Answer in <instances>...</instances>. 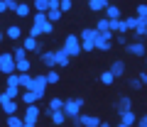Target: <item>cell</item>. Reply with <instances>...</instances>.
<instances>
[{
    "label": "cell",
    "mask_w": 147,
    "mask_h": 127,
    "mask_svg": "<svg viewBox=\"0 0 147 127\" xmlns=\"http://www.w3.org/2000/svg\"><path fill=\"white\" fill-rule=\"evenodd\" d=\"M125 25H127V29H132V32H135V27L140 25V17H127V20H125Z\"/></svg>",
    "instance_id": "obj_33"
},
{
    "label": "cell",
    "mask_w": 147,
    "mask_h": 127,
    "mask_svg": "<svg viewBox=\"0 0 147 127\" xmlns=\"http://www.w3.org/2000/svg\"><path fill=\"white\" fill-rule=\"evenodd\" d=\"M39 59H42V64H44V66H49V69L57 66V56H54V51H42V54H39Z\"/></svg>",
    "instance_id": "obj_10"
},
{
    "label": "cell",
    "mask_w": 147,
    "mask_h": 127,
    "mask_svg": "<svg viewBox=\"0 0 147 127\" xmlns=\"http://www.w3.org/2000/svg\"><path fill=\"white\" fill-rule=\"evenodd\" d=\"M49 7H52L49 0H34V10L37 12H49Z\"/></svg>",
    "instance_id": "obj_19"
},
{
    "label": "cell",
    "mask_w": 147,
    "mask_h": 127,
    "mask_svg": "<svg viewBox=\"0 0 147 127\" xmlns=\"http://www.w3.org/2000/svg\"><path fill=\"white\" fill-rule=\"evenodd\" d=\"M47 17H49V22H59L61 20V10H49Z\"/></svg>",
    "instance_id": "obj_31"
},
{
    "label": "cell",
    "mask_w": 147,
    "mask_h": 127,
    "mask_svg": "<svg viewBox=\"0 0 147 127\" xmlns=\"http://www.w3.org/2000/svg\"><path fill=\"white\" fill-rule=\"evenodd\" d=\"M115 110H118V115H125V112H130V110H132V100L127 98V95H123L120 100H118Z\"/></svg>",
    "instance_id": "obj_8"
},
{
    "label": "cell",
    "mask_w": 147,
    "mask_h": 127,
    "mask_svg": "<svg viewBox=\"0 0 147 127\" xmlns=\"http://www.w3.org/2000/svg\"><path fill=\"white\" fill-rule=\"evenodd\" d=\"M17 74H30V59L17 61Z\"/></svg>",
    "instance_id": "obj_25"
},
{
    "label": "cell",
    "mask_w": 147,
    "mask_h": 127,
    "mask_svg": "<svg viewBox=\"0 0 147 127\" xmlns=\"http://www.w3.org/2000/svg\"><path fill=\"white\" fill-rule=\"evenodd\" d=\"M118 127H130V125H125V122H120V125H118Z\"/></svg>",
    "instance_id": "obj_43"
},
{
    "label": "cell",
    "mask_w": 147,
    "mask_h": 127,
    "mask_svg": "<svg viewBox=\"0 0 147 127\" xmlns=\"http://www.w3.org/2000/svg\"><path fill=\"white\" fill-rule=\"evenodd\" d=\"M64 103H66V100H61V98H52V100H49L47 115H49V112H54V110H64Z\"/></svg>",
    "instance_id": "obj_14"
},
{
    "label": "cell",
    "mask_w": 147,
    "mask_h": 127,
    "mask_svg": "<svg viewBox=\"0 0 147 127\" xmlns=\"http://www.w3.org/2000/svg\"><path fill=\"white\" fill-rule=\"evenodd\" d=\"M100 127H110V125H108V122H100Z\"/></svg>",
    "instance_id": "obj_42"
},
{
    "label": "cell",
    "mask_w": 147,
    "mask_h": 127,
    "mask_svg": "<svg viewBox=\"0 0 147 127\" xmlns=\"http://www.w3.org/2000/svg\"><path fill=\"white\" fill-rule=\"evenodd\" d=\"M0 105H3V110H5L7 115H15V110H17V103L12 100L7 93H0Z\"/></svg>",
    "instance_id": "obj_5"
},
{
    "label": "cell",
    "mask_w": 147,
    "mask_h": 127,
    "mask_svg": "<svg viewBox=\"0 0 147 127\" xmlns=\"http://www.w3.org/2000/svg\"><path fill=\"white\" fill-rule=\"evenodd\" d=\"M5 93L7 95H10V98H12V100H15V98H20V86H7V90H5Z\"/></svg>",
    "instance_id": "obj_27"
},
{
    "label": "cell",
    "mask_w": 147,
    "mask_h": 127,
    "mask_svg": "<svg viewBox=\"0 0 147 127\" xmlns=\"http://www.w3.org/2000/svg\"><path fill=\"white\" fill-rule=\"evenodd\" d=\"M47 81H49V83H59V74H57L54 69H49V74H47Z\"/></svg>",
    "instance_id": "obj_35"
},
{
    "label": "cell",
    "mask_w": 147,
    "mask_h": 127,
    "mask_svg": "<svg viewBox=\"0 0 147 127\" xmlns=\"http://www.w3.org/2000/svg\"><path fill=\"white\" fill-rule=\"evenodd\" d=\"M7 127H25V120H20L17 115H7Z\"/></svg>",
    "instance_id": "obj_23"
},
{
    "label": "cell",
    "mask_w": 147,
    "mask_h": 127,
    "mask_svg": "<svg viewBox=\"0 0 147 127\" xmlns=\"http://www.w3.org/2000/svg\"><path fill=\"white\" fill-rule=\"evenodd\" d=\"M88 5H91V10H93V12H98V10H105L110 3H108V0H88Z\"/></svg>",
    "instance_id": "obj_15"
},
{
    "label": "cell",
    "mask_w": 147,
    "mask_h": 127,
    "mask_svg": "<svg viewBox=\"0 0 147 127\" xmlns=\"http://www.w3.org/2000/svg\"><path fill=\"white\" fill-rule=\"evenodd\" d=\"M137 17L142 22H147V5H137Z\"/></svg>",
    "instance_id": "obj_34"
},
{
    "label": "cell",
    "mask_w": 147,
    "mask_h": 127,
    "mask_svg": "<svg viewBox=\"0 0 147 127\" xmlns=\"http://www.w3.org/2000/svg\"><path fill=\"white\" fill-rule=\"evenodd\" d=\"M47 22H49L47 12H34V25H47Z\"/></svg>",
    "instance_id": "obj_26"
},
{
    "label": "cell",
    "mask_w": 147,
    "mask_h": 127,
    "mask_svg": "<svg viewBox=\"0 0 147 127\" xmlns=\"http://www.w3.org/2000/svg\"><path fill=\"white\" fill-rule=\"evenodd\" d=\"M105 12H108V20H120V7L118 5H108Z\"/></svg>",
    "instance_id": "obj_20"
},
{
    "label": "cell",
    "mask_w": 147,
    "mask_h": 127,
    "mask_svg": "<svg viewBox=\"0 0 147 127\" xmlns=\"http://www.w3.org/2000/svg\"><path fill=\"white\" fill-rule=\"evenodd\" d=\"M110 74L115 76V78H118V76H123V74H125V64H123V61H113V66H110Z\"/></svg>",
    "instance_id": "obj_17"
},
{
    "label": "cell",
    "mask_w": 147,
    "mask_h": 127,
    "mask_svg": "<svg viewBox=\"0 0 147 127\" xmlns=\"http://www.w3.org/2000/svg\"><path fill=\"white\" fill-rule=\"evenodd\" d=\"M137 127H147V115L140 117V122H137Z\"/></svg>",
    "instance_id": "obj_39"
},
{
    "label": "cell",
    "mask_w": 147,
    "mask_h": 127,
    "mask_svg": "<svg viewBox=\"0 0 147 127\" xmlns=\"http://www.w3.org/2000/svg\"><path fill=\"white\" fill-rule=\"evenodd\" d=\"M113 81H115V76L110 74V71H105V74H100V83H105V86H110V83H113Z\"/></svg>",
    "instance_id": "obj_29"
},
{
    "label": "cell",
    "mask_w": 147,
    "mask_h": 127,
    "mask_svg": "<svg viewBox=\"0 0 147 127\" xmlns=\"http://www.w3.org/2000/svg\"><path fill=\"white\" fill-rule=\"evenodd\" d=\"M137 78H140V81H142V83H147V71H142V74H140V76H137Z\"/></svg>",
    "instance_id": "obj_40"
},
{
    "label": "cell",
    "mask_w": 147,
    "mask_h": 127,
    "mask_svg": "<svg viewBox=\"0 0 147 127\" xmlns=\"http://www.w3.org/2000/svg\"><path fill=\"white\" fill-rule=\"evenodd\" d=\"M64 51H66L69 54V56H79V54L81 51H84V47H81V39L79 37H76V34H69V37H66V42H64Z\"/></svg>",
    "instance_id": "obj_2"
},
{
    "label": "cell",
    "mask_w": 147,
    "mask_h": 127,
    "mask_svg": "<svg viewBox=\"0 0 147 127\" xmlns=\"http://www.w3.org/2000/svg\"><path fill=\"white\" fill-rule=\"evenodd\" d=\"M59 10L69 12V10H71V0H59Z\"/></svg>",
    "instance_id": "obj_37"
},
{
    "label": "cell",
    "mask_w": 147,
    "mask_h": 127,
    "mask_svg": "<svg viewBox=\"0 0 147 127\" xmlns=\"http://www.w3.org/2000/svg\"><path fill=\"white\" fill-rule=\"evenodd\" d=\"M5 37H10V39H20V27L17 25H10L5 29Z\"/></svg>",
    "instance_id": "obj_21"
},
{
    "label": "cell",
    "mask_w": 147,
    "mask_h": 127,
    "mask_svg": "<svg viewBox=\"0 0 147 127\" xmlns=\"http://www.w3.org/2000/svg\"><path fill=\"white\" fill-rule=\"evenodd\" d=\"M22 47H25L27 51H37V54H42V49H39V42H37L34 37H30V34L25 37V42H22Z\"/></svg>",
    "instance_id": "obj_9"
},
{
    "label": "cell",
    "mask_w": 147,
    "mask_h": 127,
    "mask_svg": "<svg viewBox=\"0 0 147 127\" xmlns=\"http://www.w3.org/2000/svg\"><path fill=\"white\" fill-rule=\"evenodd\" d=\"M12 56H15L17 61H25V59H27V49H25V47L20 44V47H15V51H12Z\"/></svg>",
    "instance_id": "obj_22"
},
{
    "label": "cell",
    "mask_w": 147,
    "mask_h": 127,
    "mask_svg": "<svg viewBox=\"0 0 147 127\" xmlns=\"http://www.w3.org/2000/svg\"><path fill=\"white\" fill-rule=\"evenodd\" d=\"M120 120L125 122V125H135V112H132V110L125 112V115H120Z\"/></svg>",
    "instance_id": "obj_30"
},
{
    "label": "cell",
    "mask_w": 147,
    "mask_h": 127,
    "mask_svg": "<svg viewBox=\"0 0 147 127\" xmlns=\"http://www.w3.org/2000/svg\"><path fill=\"white\" fill-rule=\"evenodd\" d=\"M49 117H52V122H57V125H61L64 120H69L64 110H54V112H49Z\"/></svg>",
    "instance_id": "obj_18"
},
{
    "label": "cell",
    "mask_w": 147,
    "mask_h": 127,
    "mask_svg": "<svg viewBox=\"0 0 147 127\" xmlns=\"http://www.w3.org/2000/svg\"><path fill=\"white\" fill-rule=\"evenodd\" d=\"M39 34H44V32H42V25H32V27H30V37L37 39Z\"/></svg>",
    "instance_id": "obj_32"
},
{
    "label": "cell",
    "mask_w": 147,
    "mask_h": 127,
    "mask_svg": "<svg viewBox=\"0 0 147 127\" xmlns=\"http://www.w3.org/2000/svg\"><path fill=\"white\" fill-rule=\"evenodd\" d=\"M12 3H17V0H12Z\"/></svg>",
    "instance_id": "obj_45"
},
{
    "label": "cell",
    "mask_w": 147,
    "mask_h": 127,
    "mask_svg": "<svg viewBox=\"0 0 147 127\" xmlns=\"http://www.w3.org/2000/svg\"><path fill=\"white\" fill-rule=\"evenodd\" d=\"M25 127H34V122H25Z\"/></svg>",
    "instance_id": "obj_41"
},
{
    "label": "cell",
    "mask_w": 147,
    "mask_h": 127,
    "mask_svg": "<svg viewBox=\"0 0 147 127\" xmlns=\"http://www.w3.org/2000/svg\"><path fill=\"white\" fill-rule=\"evenodd\" d=\"M54 56H57V66H69V54L64 51V49H59V51H54Z\"/></svg>",
    "instance_id": "obj_13"
},
{
    "label": "cell",
    "mask_w": 147,
    "mask_h": 127,
    "mask_svg": "<svg viewBox=\"0 0 147 127\" xmlns=\"http://www.w3.org/2000/svg\"><path fill=\"white\" fill-rule=\"evenodd\" d=\"M127 51H130V54H135V56H145V51H147V49H145V44H137V42H132V44H127Z\"/></svg>",
    "instance_id": "obj_12"
},
{
    "label": "cell",
    "mask_w": 147,
    "mask_h": 127,
    "mask_svg": "<svg viewBox=\"0 0 147 127\" xmlns=\"http://www.w3.org/2000/svg\"><path fill=\"white\" fill-rule=\"evenodd\" d=\"M96 29H98V32H110V20H108V17H105V20L96 22Z\"/></svg>",
    "instance_id": "obj_24"
},
{
    "label": "cell",
    "mask_w": 147,
    "mask_h": 127,
    "mask_svg": "<svg viewBox=\"0 0 147 127\" xmlns=\"http://www.w3.org/2000/svg\"><path fill=\"white\" fill-rule=\"evenodd\" d=\"M37 117H39V108H37V105H27L25 122H37Z\"/></svg>",
    "instance_id": "obj_11"
},
{
    "label": "cell",
    "mask_w": 147,
    "mask_h": 127,
    "mask_svg": "<svg viewBox=\"0 0 147 127\" xmlns=\"http://www.w3.org/2000/svg\"><path fill=\"white\" fill-rule=\"evenodd\" d=\"M0 42H3V32H0Z\"/></svg>",
    "instance_id": "obj_44"
},
{
    "label": "cell",
    "mask_w": 147,
    "mask_h": 127,
    "mask_svg": "<svg viewBox=\"0 0 147 127\" xmlns=\"http://www.w3.org/2000/svg\"><path fill=\"white\" fill-rule=\"evenodd\" d=\"M127 83H130V88H132V90H140L142 86H145V83H142L140 78H130V81H127Z\"/></svg>",
    "instance_id": "obj_36"
},
{
    "label": "cell",
    "mask_w": 147,
    "mask_h": 127,
    "mask_svg": "<svg viewBox=\"0 0 147 127\" xmlns=\"http://www.w3.org/2000/svg\"><path fill=\"white\" fill-rule=\"evenodd\" d=\"M98 34H100V32L96 29V27H86V29L79 34L84 51H93V49H96V39H98Z\"/></svg>",
    "instance_id": "obj_1"
},
{
    "label": "cell",
    "mask_w": 147,
    "mask_h": 127,
    "mask_svg": "<svg viewBox=\"0 0 147 127\" xmlns=\"http://www.w3.org/2000/svg\"><path fill=\"white\" fill-rule=\"evenodd\" d=\"M17 15H20V17H27V15H30V5H25V3H17Z\"/></svg>",
    "instance_id": "obj_28"
},
{
    "label": "cell",
    "mask_w": 147,
    "mask_h": 127,
    "mask_svg": "<svg viewBox=\"0 0 147 127\" xmlns=\"http://www.w3.org/2000/svg\"><path fill=\"white\" fill-rule=\"evenodd\" d=\"M47 76H34V86H32V90H34L37 98H44V90H47Z\"/></svg>",
    "instance_id": "obj_6"
},
{
    "label": "cell",
    "mask_w": 147,
    "mask_h": 127,
    "mask_svg": "<svg viewBox=\"0 0 147 127\" xmlns=\"http://www.w3.org/2000/svg\"><path fill=\"white\" fill-rule=\"evenodd\" d=\"M79 127H100V120L96 115H79Z\"/></svg>",
    "instance_id": "obj_7"
},
{
    "label": "cell",
    "mask_w": 147,
    "mask_h": 127,
    "mask_svg": "<svg viewBox=\"0 0 147 127\" xmlns=\"http://www.w3.org/2000/svg\"><path fill=\"white\" fill-rule=\"evenodd\" d=\"M81 105H84L81 98H74V100H66V103H64V112H66L69 120H74V117L81 115Z\"/></svg>",
    "instance_id": "obj_4"
},
{
    "label": "cell",
    "mask_w": 147,
    "mask_h": 127,
    "mask_svg": "<svg viewBox=\"0 0 147 127\" xmlns=\"http://www.w3.org/2000/svg\"><path fill=\"white\" fill-rule=\"evenodd\" d=\"M20 98H22V103H27V105H34V103L39 100V98L34 95V90H25V93H22Z\"/></svg>",
    "instance_id": "obj_16"
},
{
    "label": "cell",
    "mask_w": 147,
    "mask_h": 127,
    "mask_svg": "<svg viewBox=\"0 0 147 127\" xmlns=\"http://www.w3.org/2000/svg\"><path fill=\"white\" fill-rule=\"evenodd\" d=\"M0 71L5 76L17 74V59L12 56V54H0Z\"/></svg>",
    "instance_id": "obj_3"
},
{
    "label": "cell",
    "mask_w": 147,
    "mask_h": 127,
    "mask_svg": "<svg viewBox=\"0 0 147 127\" xmlns=\"http://www.w3.org/2000/svg\"><path fill=\"white\" fill-rule=\"evenodd\" d=\"M42 32H44V34H52V32H54V22H47V25H42Z\"/></svg>",
    "instance_id": "obj_38"
}]
</instances>
